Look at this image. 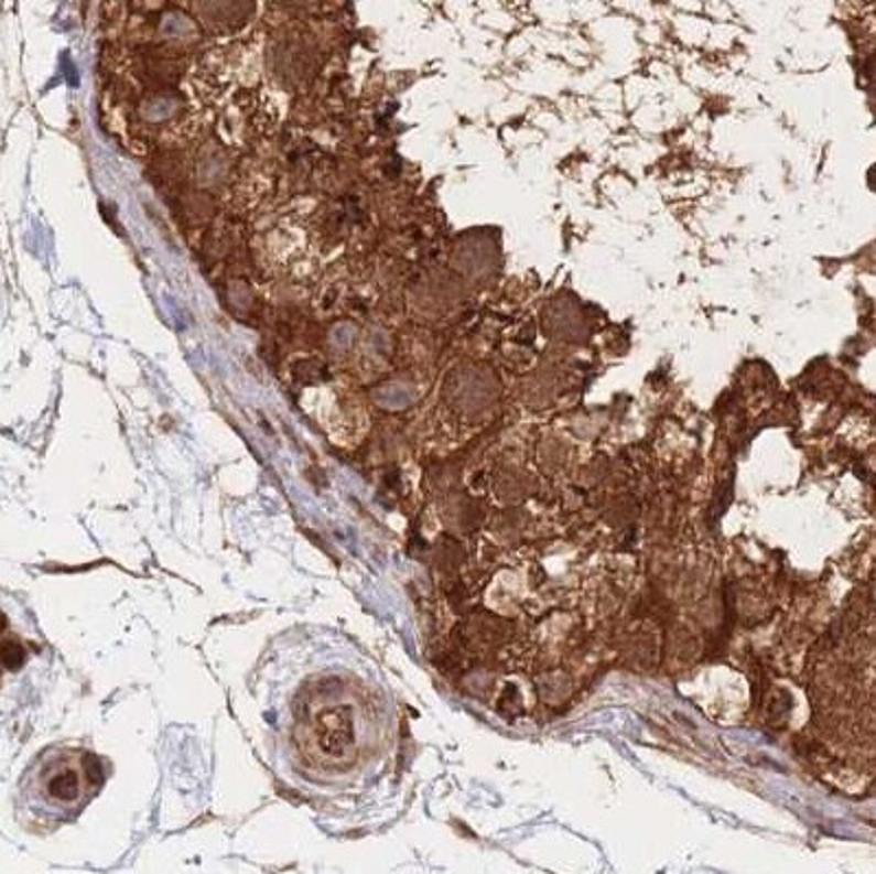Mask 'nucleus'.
Returning <instances> with one entry per match:
<instances>
[{
  "label": "nucleus",
  "mask_w": 876,
  "mask_h": 874,
  "mask_svg": "<svg viewBox=\"0 0 876 874\" xmlns=\"http://www.w3.org/2000/svg\"><path fill=\"white\" fill-rule=\"evenodd\" d=\"M332 693L334 684L316 687L301 716L303 747L325 767L347 765L359 754V705L343 700V689Z\"/></svg>",
  "instance_id": "1"
},
{
  "label": "nucleus",
  "mask_w": 876,
  "mask_h": 874,
  "mask_svg": "<svg viewBox=\"0 0 876 874\" xmlns=\"http://www.w3.org/2000/svg\"><path fill=\"white\" fill-rule=\"evenodd\" d=\"M97 774L99 765L86 752L48 754L35 769V796L55 811H68L88 798Z\"/></svg>",
  "instance_id": "2"
}]
</instances>
